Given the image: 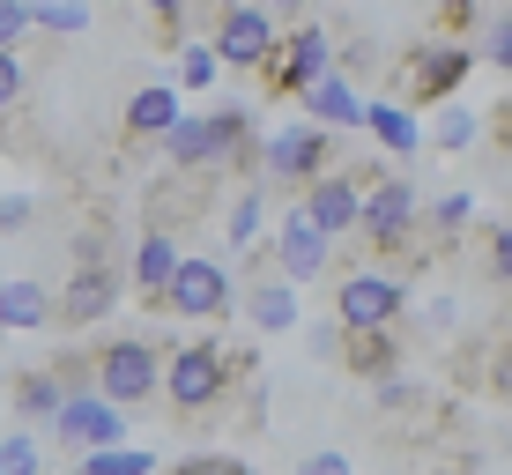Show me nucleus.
<instances>
[{
	"label": "nucleus",
	"mask_w": 512,
	"mask_h": 475,
	"mask_svg": "<svg viewBox=\"0 0 512 475\" xmlns=\"http://www.w3.org/2000/svg\"><path fill=\"white\" fill-rule=\"evenodd\" d=\"M30 327H52V290L38 275H15V283H0V334H30Z\"/></svg>",
	"instance_id": "obj_20"
},
{
	"label": "nucleus",
	"mask_w": 512,
	"mask_h": 475,
	"mask_svg": "<svg viewBox=\"0 0 512 475\" xmlns=\"http://www.w3.org/2000/svg\"><path fill=\"white\" fill-rule=\"evenodd\" d=\"M156 149H164L171 171H223V149H216V127H208V112H201V119L179 112V127H171Z\"/></svg>",
	"instance_id": "obj_18"
},
{
	"label": "nucleus",
	"mask_w": 512,
	"mask_h": 475,
	"mask_svg": "<svg viewBox=\"0 0 512 475\" xmlns=\"http://www.w3.org/2000/svg\"><path fill=\"white\" fill-rule=\"evenodd\" d=\"M171 275H179V238H171L164 223H149V231L134 238V290H141V305H149V312H164Z\"/></svg>",
	"instance_id": "obj_16"
},
{
	"label": "nucleus",
	"mask_w": 512,
	"mask_h": 475,
	"mask_svg": "<svg viewBox=\"0 0 512 475\" xmlns=\"http://www.w3.org/2000/svg\"><path fill=\"white\" fill-rule=\"evenodd\" d=\"M483 142H490V149H498L505 164H512V97H498V104L483 112Z\"/></svg>",
	"instance_id": "obj_35"
},
{
	"label": "nucleus",
	"mask_w": 512,
	"mask_h": 475,
	"mask_svg": "<svg viewBox=\"0 0 512 475\" xmlns=\"http://www.w3.org/2000/svg\"><path fill=\"white\" fill-rule=\"evenodd\" d=\"M231 297H238V275L223 268V260L179 253V275H171V290H164V312H179V320H223Z\"/></svg>",
	"instance_id": "obj_11"
},
{
	"label": "nucleus",
	"mask_w": 512,
	"mask_h": 475,
	"mask_svg": "<svg viewBox=\"0 0 512 475\" xmlns=\"http://www.w3.org/2000/svg\"><path fill=\"white\" fill-rule=\"evenodd\" d=\"M164 401H171V424H216L223 409L238 401V379H231V349L216 334L201 342H171L164 349Z\"/></svg>",
	"instance_id": "obj_1"
},
{
	"label": "nucleus",
	"mask_w": 512,
	"mask_h": 475,
	"mask_svg": "<svg viewBox=\"0 0 512 475\" xmlns=\"http://www.w3.org/2000/svg\"><path fill=\"white\" fill-rule=\"evenodd\" d=\"M334 67V38H327V23H312V15H297V23H282V38L268 52V67H260V90L268 97H305L312 82H320Z\"/></svg>",
	"instance_id": "obj_6"
},
{
	"label": "nucleus",
	"mask_w": 512,
	"mask_h": 475,
	"mask_svg": "<svg viewBox=\"0 0 512 475\" xmlns=\"http://www.w3.org/2000/svg\"><path fill=\"white\" fill-rule=\"evenodd\" d=\"M268 260H275V275L290 290L327 283V275H334V238H320L305 216H297V201H290V208H282V231L268 238Z\"/></svg>",
	"instance_id": "obj_12"
},
{
	"label": "nucleus",
	"mask_w": 512,
	"mask_h": 475,
	"mask_svg": "<svg viewBox=\"0 0 512 475\" xmlns=\"http://www.w3.org/2000/svg\"><path fill=\"white\" fill-rule=\"evenodd\" d=\"M223 8H238V0H193V30H208V23H216Z\"/></svg>",
	"instance_id": "obj_39"
},
{
	"label": "nucleus",
	"mask_w": 512,
	"mask_h": 475,
	"mask_svg": "<svg viewBox=\"0 0 512 475\" xmlns=\"http://www.w3.org/2000/svg\"><path fill=\"white\" fill-rule=\"evenodd\" d=\"M23 90H30V60L23 52H0V119L23 104Z\"/></svg>",
	"instance_id": "obj_33"
},
{
	"label": "nucleus",
	"mask_w": 512,
	"mask_h": 475,
	"mask_svg": "<svg viewBox=\"0 0 512 475\" xmlns=\"http://www.w3.org/2000/svg\"><path fill=\"white\" fill-rule=\"evenodd\" d=\"M342 164V134L334 127H312V119H297V127H282L260 142V179H268L275 193H305L312 179H327V171Z\"/></svg>",
	"instance_id": "obj_4"
},
{
	"label": "nucleus",
	"mask_w": 512,
	"mask_h": 475,
	"mask_svg": "<svg viewBox=\"0 0 512 475\" xmlns=\"http://www.w3.org/2000/svg\"><path fill=\"white\" fill-rule=\"evenodd\" d=\"M30 30H52V38H82V30H90V0H30Z\"/></svg>",
	"instance_id": "obj_27"
},
{
	"label": "nucleus",
	"mask_w": 512,
	"mask_h": 475,
	"mask_svg": "<svg viewBox=\"0 0 512 475\" xmlns=\"http://www.w3.org/2000/svg\"><path fill=\"white\" fill-rule=\"evenodd\" d=\"M75 475H156V461L141 446H104V453H82Z\"/></svg>",
	"instance_id": "obj_28"
},
{
	"label": "nucleus",
	"mask_w": 512,
	"mask_h": 475,
	"mask_svg": "<svg viewBox=\"0 0 512 475\" xmlns=\"http://www.w3.org/2000/svg\"><path fill=\"white\" fill-rule=\"evenodd\" d=\"M438 112H446V119H438V134H431L438 149H468V142H483V112H468L461 97H453V104H438Z\"/></svg>",
	"instance_id": "obj_30"
},
{
	"label": "nucleus",
	"mask_w": 512,
	"mask_h": 475,
	"mask_svg": "<svg viewBox=\"0 0 512 475\" xmlns=\"http://www.w3.org/2000/svg\"><path fill=\"white\" fill-rule=\"evenodd\" d=\"M483 67H498V75H512V0L505 8L483 15Z\"/></svg>",
	"instance_id": "obj_31"
},
{
	"label": "nucleus",
	"mask_w": 512,
	"mask_h": 475,
	"mask_svg": "<svg viewBox=\"0 0 512 475\" xmlns=\"http://www.w3.org/2000/svg\"><path fill=\"white\" fill-rule=\"evenodd\" d=\"M216 75H223V60L208 52V38H186L179 45V82H186V90H208Z\"/></svg>",
	"instance_id": "obj_32"
},
{
	"label": "nucleus",
	"mask_w": 512,
	"mask_h": 475,
	"mask_svg": "<svg viewBox=\"0 0 512 475\" xmlns=\"http://www.w3.org/2000/svg\"><path fill=\"white\" fill-rule=\"evenodd\" d=\"M90 386L112 409H149L156 394H164V349L149 342V334H112V342L90 349Z\"/></svg>",
	"instance_id": "obj_3"
},
{
	"label": "nucleus",
	"mask_w": 512,
	"mask_h": 475,
	"mask_svg": "<svg viewBox=\"0 0 512 475\" xmlns=\"http://www.w3.org/2000/svg\"><path fill=\"white\" fill-rule=\"evenodd\" d=\"M127 424L134 416L127 409H112V401L97 394V386H82V394H67L60 401V416H52V446H67L82 461V453H104V446H127Z\"/></svg>",
	"instance_id": "obj_10"
},
{
	"label": "nucleus",
	"mask_w": 512,
	"mask_h": 475,
	"mask_svg": "<svg viewBox=\"0 0 512 475\" xmlns=\"http://www.w3.org/2000/svg\"><path fill=\"white\" fill-rule=\"evenodd\" d=\"M171 475H253V468H245L238 453H186Z\"/></svg>",
	"instance_id": "obj_34"
},
{
	"label": "nucleus",
	"mask_w": 512,
	"mask_h": 475,
	"mask_svg": "<svg viewBox=\"0 0 512 475\" xmlns=\"http://www.w3.org/2000/svg\"><path fill=\"white\" fill-rule=\"evenodd\" d=\"M327 357L342 364L349 379H364V386H386V379H401V364H409V334H401V327L334 334V349H327Z\"/></svg>",
	"instance_id": "obj_14"
},
{
	"label": "nucleus",
	"mask_w": 512,
	"mask_h": 475,
	"mask_svg": "<svg viewBox=\"0 0 512 475\" xmlns=\"http://www.w3.org/2000/svg\"><path fill=\"white\" fill-rule=\"evenodd\" d=\"M386 164V156H372V164H334L327 179H312L305 193H297V216L312 223V231L320 238H357V208H364V179H372V171Z\"/></svg>",
	"instance_id": "obj_7"
},
{
	"label": "nucleus",
	"mask_w": 512,
	"mask_h": 475,
	"mask_svg": "<svg viewBox=\"0 0 512 475\" xmlns=\"http://www.w3.org/2000/svg\"><path fill=\"white\" fill-rule=\"evenodd\" d=\"M297 104L312 112V127H334V134H342V127H364V97L349 90V75H334V67H327V75L312 82Z\"/></svg>",
	"instance_id": "obj_19"
},
{
	"label": "nucleus",
	"mask_w": 512,
	"mask_h": 475,
	"mask_svg": "<svg viewBox=\"0 0 512 475\" xmlns=\"http://www.w3.org/2000/svg\"><path fill=\"white\" fill-rule=\"evenodd\" d=\"M171 127H179V90H171V82H149V90H134L127 112H119V142H127V149H156Z\"/></svg>",
	"instance_id": "obj_15"
},
{
	"label": "nucleus",
	"mask_w": 512,
	"mask_h": 475,
	"mask_svg": "<svg viewBox=\"0 0 512 475\" xmlns=\"http://www.w3.org/2000/svg\"><path fill=\"white\" fill-rule=\"evenodd\" d=\"M260 8H268V15H275V23H297V15H305V8H312V0H260Z\"/></svg>",
	"instance_id": "obj_40"
},
{
	"label": "nucleus",
	"mask_w": 512,
	"mask_h": 475,
	"mask_svg": "<svg viewBox=\"0 0 512 475\" xmlns=\"http://www.w3.org/2000/svg\"><path fill=\"white\" fill-rule=\"evenodd\" d=\"M245 320H253L260 334H290V327H297V290L282 283V275H275V283L260 275V283L245 290Z\"/></svg>",
	"instance_id": "obj_21"
},
{
	"label": "nucleus",
	"mask_w": 512,
	"mask_h": 475,
	"mask_svg": "<svg viewBox=\"0 0 512 475\" xmlns=\"http://www.w3.org/2000/svg\"><path fill=\"white\" fill-rule=\"evenodd\" d=\"M30 30V0H0V52H15Z\"/></svg>",
	"instance_id": "obj_36"
},
{
	"label": "nucleus",
	"mask_w": 512,
	"mask_h": 475,
	"mask_svg": "<svg viewBox=\"0 0 512 475\" xmlns=\"http://www.w3.org/2000/svg\"><path fill=\"white\" fill-rule=\"evenodd\" d=\"M119 290H127V275H119L112 260H75V275L52 290V327H67V334L104 327L112 305H119Z\"/></svg>",
	"instance_id": "obj_9"
},
{
	"label": "nucleus",
	"mask_w": 512,
	"mask_h": 475,
	"mask_svg": "<svg viewBox=\"0 0 512 475\" xmlns=\"http://www.w3.org/2000/svg\"><path fill=\"white\" fill-rule=\"evenodd\" d=\"M30 216H38V201H30V193H8V201H0V231H23Z\"/></svg>",
	"instance_id": "obj_37"
},
{
	"label": "nucleus",
	"mask_w": 512,
	"mask_h": 475,
	"mask_svg": "<svg viewBox=\"0 0 512 475\" xmlns=\"http://www.w3.org/2000/svg\"><path fill=\"white\" fill-rule=\"evenodd\" d=\"M461 245H475V275H483L490 290H512V216L483 223V231L461 238Z\"/></svg>",
	"instance_id": "obj_22"
},
{
	"label": "nucleus",
	"mask_w": 512,
	"mask_h": 475,
	"mask_svg": "<svg viewBox=\"0 0 512 475\" xmlns=\"http://www.w3.org/2000/svg\"><path fill=\"white\" fill-rule=\"evenodd\" d=\"M260 208H268V179H245V193L231 201V223H223L231 253H260Z\"/></svg>",
	"instance_id": "obj_24"
},
{
	"label": "nucleus",
	"mask_w": 512,
	"mask_h": 475,
	"mask_svg": "<svg viewBox=\"0 0 512 475\" xmlns=\"http://www.w3.org/2000/svg\"><path fill=\"white\" fill-rule=\"evenodd\" d=\"M386 67H394V104L401 112H438V104L461 97V82L483 60H475L461 38H431V30H423V38L401 52V60H386Z\"/></svg>",
	"instance_id": "obj_2"
},
{
	"label": "nucleus",
	"mask_w": 512,
	"mask_h": 475,
	"mask_svg": "<svg viewBox=\"0 0 512 475\" xmlns=\"http://www.w3.org/2000/svg\"><path fill=\"white\" fill-rule=\"evenodd\" d=\"M0 475H45V446H38V431L15 424L8 438H0Z\"/></svg>",
	"instance_id": "obj_29"
},
{
	"label": "nucleus",
	"mask_w": 512,
	"mask_h": 475,
	"mask_svg": "<svg viewBox=\"0 0 512 475\" xmlns=\"http://www.w3.org/2000/svg\"><path fill=\"white\" fill-rule=\"evenodd\" d=\"M60 401H67V386H60L52 364H38V372H8V409L23 416V431L52 424V416H60Z\"/></svg>",
	"instance_id": "obj_17"
},
{
	"label": "nucleus",
	"mask_w": 512,
	"mask_h": 475,
	"mask_svg": "<svg viewBox=\"0 0 512 475\" xmlns=\"http://www.w3.org/2000/svg\"><path fill=\"white\" fill-rule=\"evenodd\" d=\"M364 127H372V142H379V156H394V164H401V156H416V142H423V134H416V119L409 112H401V104H364Z\"/></svg>",
	"instance_id": "obj_23"
},
{
	"label": "nucleus",
	"mask_w": 512,
	"mask_h": 475,
	"mask_svg": "<svg viewBox=\"0 0 512 475\" xmlns=\"http://www.w3.org/2000/svg\"><path fill=\"white\" fill-rule=\"evenodd\" d=\"M297 475H349V453H305Z\"/></svg>",
	"instance_id": "obj_38"
},
{
	"label": "nucleus",
	"mask_w": 512,
	"mask_h": 475,
	"mask_svg": "<svg viewBox=\"0 0 512 475\" xmlns=\"http://www.w3.org/2000/svg\"><path fill=\"white\" fill-rule=\"evenodd\" d=\"M461 386H475L483 401H505L512 409V297L498 305V320L461 349Z\"/></svg>",
	"instance_id": "obj_13"
},
{
	"label": "nucleus",
	"mask_w": 512,
	"mask_h": 475,
	"mask_svg": "<svg viewBox=\"0 0 512 475\" xmlns=\"http://www.w3.org/2000/svg\"><path fill=\"white\" fill-rule=\"evenodd\" d=\"M141 15H149V45L156 52H179L186 30H193V0H141Z\"/></svg>",
	"instance_id": "obj_26"
},
{
	"label": "nucleus",
	"mask_w": 512,
	"mask_h": 475,
	"mask_svg": "<svg viewBox=\"0 0 512 475\" xmlns=\"http://www.w3.org/2000/svg\"><path fill=\"white\" fill-rule=\"evenodd\" d=\"M201 38H208V52H216L231 75H260L268 52H275V38H282V23L260 8V0H238V8H223L216 23L201 30Z\"/></svg>",
	"instance_id": "obj_8"
},
{
	"label": "nucleus",
	"mask_w": 512,
	"mask_h": 475,
	"mask_svg": "<svg viewBox=\"0 0 512 475\" xmlns=\"http://www.w3.org/2000/svg\"><path fill=\"white\" fill-rule=\"evenodd\" d=\"M483 15H490V0H423L431 38H461L468 45V30H483Z\"/></svg>",
	"instance_id": "obj_25"
},
{
	"label": "nucleus",
	"mask_w": 512,
	"mask_h": 475,
	"mask_svg": "<svg viewBox=\"0 0 512 475\" xmlns=\"http://www.w3.org/2000/svg\"><path fill=\"white\" fill-rule=\"evenodd\" d=\"M334 334H364V327H401L409 320V283L386 268H342L334 275Z\"/></svg>",
	"instance_id": "obj_5"
}]
</instances>
